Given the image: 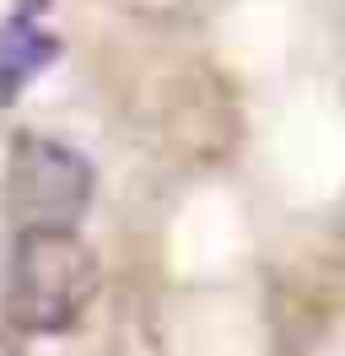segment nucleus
<instances>
[{
  "label": "nucleus",
  "instance_id": "obj_1",
  "mask_svg": "<svg viewBox=\"0 0 345 356\" xmlns=\"http://www.w3.org/2000/svg\"><path fill=\"white\" fill-rule=\"evenodd\" d=\"M97 297V259L76 232H17L6 313L22 334H65Z\"/></svg>",
  "mask_w": 345,
  "mask_h": 356
},
{
  "label": "nucleus",
  "instance_id": "obj_2",
  "mask_svg": "<svg viewBox=\"0 0 345 356\" xmlns=\"http://www.w3.org/2000/svg\"><path fill=\"white\" fill-rule=\"evenodd\" d=\"M6 200L17 232H76L92 205V162L65 140L22 135L6 162Z\"/></svg>",
  "mask_w": 345,
  "mask_h": 356
},
{
  "label": "nucleus",
  "instance_id": "obj_3",
  "mask_svg": "<svg viewBox=\"0 0 345 356\" xmlns=\"http://www.w3.org/2000/svg\"><path fill=\"white\" fill-rule=\"evenodd\" d=\"M54 49L60 44H54L27 11L0 27V103H11V97H22V92L33 87L43 70H49Z\"/></svg>",
  "mask_w": 345,
  "mask_h": 356
},
{
  "label": "nucleus",
  "instance_id": "obj_4",
  "mask_svg": "<svg viewBox=\"0 0 345 356\" xmlns=\"http://www.w3.org/2000/svg\"><path fill=\"white\" fill-rule=\"evenodd\" d=\"M22 6H43V0H22Z\"/></svg>",
  "mask_w": 345,
  "mask_h": 356
}]
</instances>
